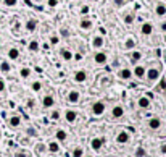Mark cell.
<instances>
[{
	"instance_id": "cell-49",
	"label": "cell",
	"mask_w": 166,
	"mask_h": 157,
	"mask_svg": "<svg viewBox=\"0 0 166 157\" xmlns=\"http://www.w3.org/2000/svg\"><path fill=\"white\" fill-rule=\"evenodd\" d=\"M149 2H152V0H149Z\"/></svg>"
},
{
	"instance_id": "cell-12",
	"label": "cell",
	"mask_w": 166,
	"mask_h": 157,
	"mask_svg": "<svg viewBox=\"0 0 166 157\" xmlns=\"http://www.w3.org/2000/svg\"><path fill=\"white\" fill-rule=\"evenodd\" d=\"M103 38H102V36H95V38L94 39H92V47H94V50H100V49H102L103 47Z\"/></svg>"
},
{
	"instance_id": "cell-33",
	"label": "cell",
	"mask_w": 166,
	"mask_h": 157,
	"mask_svg": "<svg viewBox=\"0 0 166 157\" xmlns=\"http://www.w3.org/2000/svg\"><path fill=\"white\" fill-rule=\"evenodd\" d=\"M18 3V0H3V5L5 7H15Z\"/></svg>"
},
{
	"instance_id": "cell-39",
	"label": "cell",
	"mask_w": 166,
	"mask_h": 157,
	"mask_svg": "<svg viewBox=\"0 0 166 157\" xmlns=\"http://www.w3.org/2000/svg\"><path fill=\"white\" fill-rule=\"evenodd\" d=\"M15 157H29V154H27L26 151H20V152H16Z\"/></svg>"
},
{
	"instance_id": "cell-34",
	"label": "cell",
	"mask_w": 166,
	"mask_h": 157,
	"mask_svg": "<svg viewBox=\"0 0 166 157\" xmlns=\"http://www.w3.org/2000/svg\"><path fill=\"white\" fill-rule=\"evenodd\" d=\"M50 118L52 120H60V110H53V112L50 114Z\"/></svg>"
},
{
	"instance_id": "cell-22",
	"label": "cell",
	"mask_w": 166,
	"mask_h": 157,
	"mask_svg": "<svg viewBox=\"0 0 166 157\" xmlns=\"http://www.w3.org/2000/svg\"><path fill=\"white\" fill-rule=\"evenodd\" d=\"M8 58H10V60H18V58H20V50L15 49V47L8 49Z\"/></svg>"
},
{
	"instance_id": "cell-43",
	"label": "cell",
	"mask_w": 166,
	"mask_h": 157,
	"mask_svg": "<svg viewBox=\"0 0 166 157\" xmlns=\"http://www.w3.org/2000/svg\"><path fill=\"white\" fill-rule=\"evenodd\" d=\"M89 13V7L84 5V7H81V15H87Z\"/></svg>"
},
{
	"instance_id": "cell-40",
	"label": "cell",
	"mask_w": 166,
	"mask_h": 157,
	"mask_svg": "<svg viewBox=\"0 0 166 157\" xmlns=\"http://www.w3.org/2000/svg\"><path fill=\"white\" fill-rule=\"evenodd\" d=\"M5 88H7L5 79H3V78H0V92H3V91H5Z\"/></svg>"
},
{
	"instance_id": "cell-38",
	"label": "cell",
	"mask_w": 166,
	"mask_h": 157,
	"mask_svg": "<svg viewBox=\"0 0 166 157\" xmlns=\"http://www.w3.org/2000/svg\"><path fill=\"white\" fill-rule=\"evenodd\" d=\"M58 42H60L58 36H52V38H50V44H52V45H57Z\"/></svg>"
},
{
	"instance_id": "cell-31",
	"label": "cell",
	"mask_w": 166,
	"mask_h": 157,
	"mask_svg": "<svg viewBox=\"0 0 166 157\" xmlns=\"http://www.w3.org/2000/svg\"><path fill=\"white\" fill-rule=\"evenodd\" d=\"M31 88H32V91H34V92H39V91L42 89V84H40V83H39V81H34Z\"/></svg>"
},
{
	"instance_id": "cell-7",
	"label": "cell",
	"mask_w": 166,
	"mask_h": 157,
	"mask_svg": "<svg viewBox=\"0 0 166 157\" xmlns=\"http://www.w3.org/2000/svg\"><path fill=\"white\" fill-rule=\"evenodd\" d=\"M103 138H94V139L90 141V147L94 149L95 152H98L100 149H102V146H103Z\"/></svg>"
},
{
	"instance_id": "cell-41",
	"label": "cell",
	"mask_w": 166,
	"mask_h": 157,
	"mask_svg": "<svg viewBox=\"0 0 166 157\" xmlns=\"http://www.w3.org/2000/svg\"><path fill=\"white\" fill-rule=\"evenodd\" d=\"M135 155H137V157H144V155H145V151L142 149V147H139V149L135 151Z\"/></svg>"
},
{
	"instance_id": "cell-5",
	"label": "cell",
	"mask_w": 166,
	"mask_h": 157,
	"mask_svg": "<svg viewBox=\"0 0 166 157\" xmlns=\"http://www.w3.org/2000/svg\"><path fill=\"white\" fill-rule=\"evenodd\" d=\"M79 99H81V92L78 89H73V91L68 92V102L69 104H78Z\"/></svg>"
},
{
	"instance_id": "cell-45",
	"label": "cell",
	"mask_w": 166,
	"mask_h": 157,
	"mask_svg": "<svg viewBox=\"0 0 166 157\" xmlns=\"http://www.w3.org/2000/svg\"><path fill=\"white\" fill-rule=\"evenodd\" d=\"M160 152H161V154H166V144H161V147H160Z\"/></svg>"
},
{
	"instance_id": "cell-18",
	"label": "cell",
	"mask_w": 166,
	"mask_h": 157,
	"mask_svg": "<svg viewBox=\"0 0 166 157\" xmlns=\"http://www.w3.org/2000/svg\"><path fill=\"white\" fill-rule=\"evenodd\" d=\"M118 76L121 78V79H131V78H132V71L129 70V68H126V67H124V68H121V70H119Z\"/></svg>"
},
{
	"instance_id": "cell-36",
	"label": "cell",
	"mask_w": 166,
	"mask_h": 157,
	"mask_svg": "<svg viewBox=\"0 0 166 157\" xmlns=\"http://www.w3.org/2000/svg\"><path fill=\"white\" fill-rule=\"evenodd\" d=\"M26 133H27V136H37V131H36L34 130V128H27V130H26Z\"/></svg>"
},
{
	"instance_id": "cell-6",
	"label": "cell",
	"mask_w": 166,
	"mask_h": 157,
	"mask_svg": "<svg viewBox=\"0 0 166 157\" xmlns=\"http://www.w3.org/2000/svg\"><path fill=\"white\" fill-rule=\"evenodd\" d=\"M132 76H135L137 79H142L144 76H145V67H142V65H137L134 67V70H132Z\"/></svg>"
},
{
	"instance_id": "cell-25",
	"label": "cell",
	"mask_w": 166,
	"mask_h": 157,
	"mask_svg": "<svg viewBox=\"0 0 166 157\" xmlns=\"http://www.w3.org/2000/svg\"><path fill=\"white\" fill-rule=\"evenodd\" d=\"M49 151L53 152V154H55V152H58V151H60V144H58V141H50V143H49Z\"/></svg>"
},
{
	"instance_id": "cell-2",
	"label": "cell",
	"mask_w": 166,
	"mask_h": 157,
	"mask_svg": "<svg viewBox=\"0 0 166 157\" xmlns=\"http://www.w3.org/2000/svg\"><path fill=\"white\" fill-rule=\"evenodd\" d=\"M94 62L97 63V65H105V63L108 62L107 52H103V50H95V53H94Z\"/></svg>"
},
{
	"instance_id": "cell-29",
	"label": "cell",
	"mask_w": 166,
	"mask_h": 157,
	"mask_svg": "<svg viewBox=\"0 0 166 157\" xmlns=\"http://www.w3.org/2000/svg\"><path fill=\"white\" fill-rule=\"evenodd\" d=\"M20 76H21V78H29V76H31V68L23 67V68L20 70Z\"/></svg>"
},
{
	"instance_id": "cell-23",
	"label": "cell",
	"mask_w": 166,
	"mask_h": 157,
	"mask_svg": "<svg viewBox=\"0 0 166 157\" xmlns=\"http://www.w3.org/2000/svg\"><path fill=\"white\" fill-rule=\"evenodd\" d=\"M55 138H57V141H66V138H68V133L64 131V130H57V133H55Z\"/></svg>"
},
{
	"instance_id": "cell-10",
	"label": "cell",
	"mask_w": 166,
	"mask_h": 157,
	"mask_svg": "<svg viewBox=\"0 0 166 157\" xmlns=\"http://www.w3.org/2000/svg\"><path fill=\"white\" fill-rule=\"evenodd\" d=\"M140 33H142L144 36H150V34L153 33V24H152L150 21H145V23L140 26Z\"/></svg>"
},
{
	"instance_id": "cell-17",
	"label": "cell",
	"mask_w": 166,
	"mask_h": 157,
	"mask_svg": "<svg viewBox=\"0 0 166 157\" xmlns=\"http://www.w3.org/2000/svg\"><path fill=\"white\" fill-rule=\"evenodd\" d=\"M42 105L45 107V109H50V107H53L55 105V99H53V96H44V99H42Z\"/></svg>"
},
{
	"instance_id": "cell-11",
	"label": "cell",
	"mask_w": 166,
	"mask_h": 157,
	"mask_svg": "<svg viewBox=\"0 0 166 157\" xmlns=\"http://www.w3.org/2000/svg\"><path fill=\"white\" fill-rule=\"evenodd\" d=\"M124 115V107L123 105H115L111 109V118H121Z\"/></svg>"
},
{
	"instance_id": "cell-44",
	"label": "cell",
	"mask_w": 166,
	"mask_h": 157,
	"mask_svg": "<svg viewBox=\"0 0 166 157\" xmlns=\"http://www.w3.org/2000/svg\"><path fill=\"white\" fill-rule=\"evenodd\" d=\"M115 5H118V7L124 5V0H115Z\"/></svg>"
},
{
	"instance_id": "cell-24",
	"label": "cell",
	"mask_w": 166,
	"mask_h": 157,
	"mask_svg": "<svg viewBox=\"0 0 166 157\" xmlns=\"http://www.w3.org/2000/svg\"><path fill=\"white\" fill-rule=\"evenodd\" d=\"M79 26H81V29L89 31V29H92V21H90V20H81Z\"/></svg>"
},
{
	"instance_id": "cell-9",
	"label": "cell",
	"mask_w": 166,
	"mask_h": 157,
	"mask_svg": "<svg viewBox=\"0 0 166 157\" xmlns=\"http://www.w3.org/2000/svg\"><path fill=\"white\" fill-rule=\"evenodd\" d=\"M149 128H150V130H160V128H161V120L158 117H152L149 120Z\"/></svg>"
},
{
	"instance_id": "cell-27",
	"label": "cell",
	"mask_w": 166,
	"mask_h": 157,
	"mask_svg": "<svg viewBox=\"0 0 166 157\" xmlns=\"http://www.w3.org/2000/svg\"><path fill=\"white\" fill-rule=\"evenodd\" d=\"M10 70H12V67H10V63H8L7 60H3L2 63H0V71L2 73H10Z\"/></svg>"
},
{
	"instance_id": "cell-16",
	"label": "cell",
	"mask_w": 166,
	"mask_h": 157,
	"mask_svg": "<svg viewBox=\"0 0 166 157\" xmlns=\"http://www.w3.org/2000/svg\"><path fill=\"white\" fill-rule=\"evenodd\" d=\"M142 57H144V53L140 50H132L131 52V62L134 63V65H137V63L142 60Z\"/></svg>"
},
{
	"instance_id": "cell-1",
	"label": "cell",
	"mask_w": 166,
	"mask_h": 157,
	"mask_svg": "<svg viewBox=\"0 0 166 157\" xmlns=\"http://www.w3.org/2000/svg\"><path fill=\"white\" fill-rule=\"evenodd\" d=\"M144 78H147V81H150V83L160 79V68L150 67L149 70H145V76H144Z\"/></svg>"
},
{
	"instance_id": "cell-37",
	"label": "cell",
	"mask_w": 166,
	"mask_h": 157,
	"mask_svg": "<svg viewBox=\"0 0 166 157\" xmlns=\"http://www.w3.org/2000/svg\"><path fill=\"white\" fill-rule=\"evenodd\" d=\"M158 28H160V31H161L163 34H166V21H160Z\"/></svg>"
},
{
	"instance_id": "cell-3",
	"label": "cell",
	"mask_w": 166,
	"mask_h": 157,
	"mask_svg": "<svg viewBox=\"0 0 166 157\" xmlns=\"http://www.w3.org/2000/svg\"><path fill=\"white\" fill-rule=\"evenodd\" d=\"M92 114H94L95 117H100L105 114V102H102V100H97V102H94V105H92Z\"/></svg>"
},
{
	"instance_id": "cell-15",
	"label": "cell",
	"mask_w": 166,
	"mask_h": 157,
	"mask_svg": "<svg viewBox=\"0 0 166 157\" xmlns=\"http://www.w3.org/2000/svg\"><path fill=\"white\" fill-rule=\"evenodd\" d=\"M64 118H66V122H68V123H74V122H76V118H78V114L74 112V110L68 109L66 112H64Z\"/></svg>"
},
{
	"instance_id": "cell-20",
	"label": "cell",
	"mask_w": 166,
	"mask_h": 157,
	"mask_svg": "<svg viewBox=\"0 0 166 157\" xmlns=\"http://www.w3.org/2000/svg\"><path fill=\"white\" fill-rule=\"evenodd\" d=\"M24 26H26V29L29 31V33H34L36 29H37V21L31 18V20H27V21H26V24H24Z\"/></svg>"
},
{
	"instance_id": "cell-14",
	"label": "cell",
	"mask_w": 166,
	"mask_h": 157,
	"mask_svg": "<svg viewBox=\"0 0 166 157\" xmlns=\"http://www.w3.org/2000/svg\"><path fill=\"white\" fill-rule=\"evenodd\" d=\"M155 15H156V16H160V18L166 16V3L160 2L158 5H156V7H155Z\"/></svg>"
},
{
	"instance_id": "cell-30",
	"label": "cell",
	"mask_w": 166,
	"mask_h": 157,
	"mask_svg": "<svg viewBox=\"0 0 166 157\" xmlns=\"http://www.w3.org/2000/svg\"><path fill=\"white\" fill-rule=\"evenodd\" d=\"M84 155V149L82 147H76L74 151H73V157H82Z\"/></svg>"
},
{
	"instance_id": "cell-47",
	"label": "cell",
	"mask_w": 166,
	"mask_h": 157,
	"mask_svg": "<svg viewBox=\"0 0 166 157\" xmlns=\"http://www.w3.org/2000/svg\"><path fill=\"white\" fill-rule=\"evenodd\" d=\"M82 157H92V155H82Z\"/></svg>"
},
{
	"instance_id": "cell-4",
	"label": "cell",
	"mask_w": 166,
	"mask_h": 157,
	"mask_svg": "<svg viewBox=\"0 0 166 157\" xmlns=\"http://www.w3.org/2000/svg\"><path fill=\"white\" fill-rule=\"evenodd\" d=\"M129 139H131V136H129V133L126 130H121V131L116 134V143L118 144H127Z\"/></svg>"
},
{
	"instance_id": "cell-46",
	"label": "cell",
	"mask_w": 166,
	"mask_h": 157,
	"mask_svg": "<svg viewBox=\"0 0 166 157\" xmlns=\"http://www.w3.org/2000/svg\"><path fill=\"white\" fill-rule=\"evenodd\" d=\"M163 41H164V44H166V34H164V38H163Z\"/></svg>"
},
{
	"instance_id": "cell-48",
	"label": "cell",
	"mask_w": 166,
	"mask_h": 157,
	"mask_svg": "<svg viewBox=\"0 0 166 157\" xmlns=\"http://www.w3.org/2000/svg\"><path fill=\"white\" fill-rule=\"evenodd\" d=\"M0 23H2V18H0Z\"/></svg>"
},
{
	"instance_id": "cell-26",
	"label": "cell",
	"mask_w": 166,
	"mask_h": 157,
	"mask_svg": "<svg viewBox=\"0 0 166 157\" xmlns=\"http://www.w3.org/2000/svg\"><path fill=\"white\" fill-rule=\"evenodd\" d=\"M39 47H40V45H39V41H31L29 44H27V49H29L31 52H37Z\"/></svg>"
},
{
	"instance_id": "cell-35",
	"label": "cell",
	"mask_w": 166,
	"mask_h": 157,
	"mask_svg": "<svg viewBox=\"0 0 166 157\" xmlns=\"http://www.w3.org/2000/svg\"><path fill=\"white\" fill-rule=\"evenodd\" d=\"M158 89H160V91H166V78L160 79V84H158Z\"/></svg>"
},
{
	"instance_id": "cell-19",
	"label": "cell",
	"mask_w": 166,
	"mask_h": 157,
	"mask_svg": "<svg viewBox=\"0 0 166 157\" xmlns=\"http://www.w3.org/2000/svg\"><path fill=\"white\" fill-rule=\"evenodd\" d=\"M137 105H139L140 109H150L152 100H150L149 97H140L139 100H137Z\"/></svg>"
},
{
	"instance_id": "cell-28",
	"label": "cell",
	"mask_w": 166,
	"mask_h": 157,
	"mask_svg": "<svg viewBox=\"0 0 166 157\" xmlns=\"http://www.w3.org/2000/svg\"><path fill=\"white\" fill-rule=\"evenodd\" d=\"M134 47H135V41L131 39V38L126 39V42H124V49H126V50H131V49H134Z\"/></svg>"
},
{
	"instance_id": "cell-8",
	"label": "cell",
	"mask_w": 166,
	"mask_h": 157,
	"mask_svg": "<svg viewBox=\"0 0 166 157\" xmlns=\"http://www.w3.org/2000/svg\"><path fill=\"white\" fill-rule=\"evenodd\" d=\"M86 79H87V73L84 70H79V71H76L74 75H73V81L74 83H84Z\"/></svg>"
},
{
	"instance_id": "cell-32",
	"label": "cell",
	"mask_w": 166,
	"mask_h": 157,
	"mask_svg": "<svg viewBox=\"0 0 166 157\" xmlns=\"http://www.w3.org/2000/svg\"><path fill=\"white\" fill-rule=\"evenodd\" d=\"M132 21H134V15H132V13H127V15L124 16V23H126V24H131Z\"/></svg>"
},
{
	"instance_id": "cell-42",
	"label": "cell",
	"mask_w": 166,
	"mask_h": 157,
	"mask_svg": "<svg viewBox=\"0 0 166 157\" xmlns=\"http://www.w3.org/2000/svg\"><path fill=\"white\" fill-rule=\"evenodd\" d=\"M47 3H49V7H57L58 5V0H47Z\"/></svg>"
},
{
	"instance_id": "cell-21",
	"label": "cell",
	"mask_w": 166,
	"mask_h": 157,
	"mask_svg": "<svg viewBox=\"0 0 166 157\" xmlns=\"http://www.w3.org/2000/svg\"><path fill=\"white\" fill-rule=\"evenodd\" d=\"M60 55H61V58H63L64 62H71V60H73V52L68 50V49H63V50L60 52Z\"/></svg>"
},
{
	"instance_id": "cell-13",
	"label": "cell",
	"mask_w": 166,
	"mask_h": 157,
	"mask_svg": "<svg viewBox=\"0 0 166 157\" xmlns=\"http://www.w3.org/2000/svg\"><path fill=\"white\" fill-rule=\"evenodd\" d=\"M8 125H10L12 128L21 126V117H20V115H12L10 118H8Z\"/></svg>"
}]
</instances>
